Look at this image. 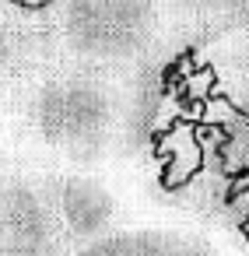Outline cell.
<instances>
[{
	"instance_id": "obj_1",
	"label": "cell",
	"mask_w": 249,
	"mask_h": 256,
	"mask_svg": "<svg viewBox=\"0 0 249 256\" xmlns=\"http://www.w3.org/2000/svg\"><path fill=\"white\" fill-rule=\"evenodd\" d=\"M46 190L67 249L109 238L120 228L144 218V207L134 196L137 190L112 172L46 165Z\"/></svg>"
},
{
	"instance_id": "obj_2",
	"label": "cell",
	"mask_w": 249,
	"mask_h": 256,
	"mask_svg": "<svg viewBox=\"0 0 249 256\" xmlns=\"http://www.w3.org/2000/svg\"><path fill=\"white\" fill-rule=\"evenodd\" d=\"M64 256H249V235L238 224L162 210V218H140L109 238L67 249Z\"/></svg>"
},
{
	"instance_id": "obj_3",
	"label": "cell",
	"mask_w": 249,
	"mask_h": 256,
	"mask_svg": "<svg viewBox=\"0 0 249 256\" xmlns=\"http://www.w3.org/2000/svg\"><path fill=\"white\" fill-rule=\"evenodd\" d=\"M39 60L36 11H25L14 0H0V126Z\"/></svg>"
},
{
	"instance_id": "obj_4",
	"label": "cell",
	"mask_w": 249,
	"mask_h": 256,
	"mask_svg": "<svg viewBox=\"0 0 249 256\" xmlns=\"http://www.w3.org/2000/svg\"><path fill=\"white\" fill-rule=\"evenodd\" d=\"M22 158V148L11 140V134H8V126H0V182H4V176L11 172V165Z\"/></svg>"
}]
</instances>
